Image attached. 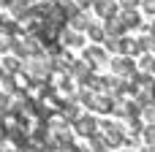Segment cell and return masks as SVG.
Wrapping results in <instances>:
<instances>
[{"label":"cell","instance_id":"obj_19","mask_svg":"<svg viewBox=\"0 0 155 152\" xmlns=\"http://www.w3.org/2000/svg\"><path fill=\"white\" fill-rule=\"evenodd\" d=\"M120 152H134V150H131V147H125V150H120Z\"/></svg>","mask_w":155,"mask_h":152},{"label":"cell","instance_id":"obj_21","mask_svg":"<svg viewBox=\"0 0 155 152\" xmlns=\"http://www.w3.org/2000/svg\"><path fill=\"white\" fill-rule=\"evenodd\" d=\"M153 92H155V87H153Z\"/></svg>","mask_w":155,"mask_h":152},{"label":"cell","instance_id":"obj_12","mask_svg":"<svg viewBox=\"0 0 155 152\" xmlns=\"http://www.w3.org/2000/svg\"><path fill=\"white\" fill-rule=\"evenodd\" d=\"M142 120H144V125H155V101L142 106Z\"/></svg>","mask_w":155,"mask_h":152},{"label":"cell","instance_id":"obj_8","mask_svg":"<svg viewBox=\"0 0 155 152\" xmlns=\"http://www.w3.org/2000/svg\"><path fill=\"white\" fill-rule=\"evenodd\" d=\"M120 54H125V57H142L144 52H142V46H139V38H125L123 35V46H120Z\"/></svg>","mask_w":155,"mask_h":152},{"label":"cell","instance_id":"obj_17","mask_svg":"<svg viewBox=\"0 0 155 152\" xmlns=\"http://www.w3.org/2000/svg\"><path fill=\"white\" fill-rule=\"evenodd\" d=\"M139 152H155V144H144V147H142Z\"/></svg>","mask_w":155,"mask_h":152},{"label":"cell","instance_id":"obj_14","mask_svg":"<svg viewBox=\"0 0 155 152\" xmlns=\"http://www.w3.org/2000/svg\"><path fill=\"white\" fill-rule=\"evenodd\" d=\"M139 8H142L144 14H150V16L155 19V0H142V5H139Z\"/></svg>","mask_w":155,"mask_h":152},{"label":"cell","instance_id":"obj_2","mask_svg":"<svg viewBox=\"0 0 155 152\" xmlns=\"http://www.w3.org/2000/svg\"><path fill=\"white\" fill-rule=\"evenodd\" d=\"M109 68H112V76H120V79H128V82L139 73L136 60L134 57H125V54H114L112 63H109Z\"/></svg>","mask_w":155,"mask_h":152},{"label":"cell","instance_id":"obj_11","mask_svg":"<svg viewBox=\"0 0 155 152\" xmlns=\"http://www.w3.org/2000/svg\"><path fill=\"white\" fill-rule=\"evenodd\" d=\"M120 16H123V22H125V27H128V30L142 24V16H139V11H120Z\"/></svg>","mask_w":155,"mask_h":152},{"label":"cell","instance_id":"obj_10","mask_svg":"<svg viewBox=\"0 0 155 152\" xmlns=\"http://www.w3.org/2000/svg\"><path fill=\"white\" fill-rule=\"evenodd\" d=\"M87 35H90V41H93V44H104V41L109 38V35H106V27H104V24H90Z\"/></svg>","mask_w":155,"mask_h":152},{"label":"cell","instance_id":"obj_7","mask_svg":"<svg viewBox=\"0 0 155 152\" xmlns=\"http://www.w3.org/2000/svg\"><path fill=\"white\" fill-rule=\"evenodd\" d=\"M90 16L84 14V11H74L71 16H68V27H74V30H79V33H87L90 30Z\"/></svg>","mask_w":155,"mask_h":152},{"label":"cell","instance_id":"obj_4","mask_svg":"<svg viewBox=\"0 0 155 152\" xmlns=\"http://www.w3.org/2000/svg\"><path fill=\"white\" fill-rule=\"evenodd\" d=\"M71 128H74V133H76V136H82V139H90V136H95V133H98V128H101V120H95V114L90 112V114H82V117H79V120H76Z\"/></svg>","mask_w":155,"mask_h":152},{"label":"cell","instance_id":"obj_9","mask_svg":"<svg viewBox=\"0 0 155 152\" xmlns=\"http://www.w3.org/2000/svg\"><path fill=\"white\" fill-rule=\"evenodd\" d=\"M136 65H139V71H142V73H150V76H155V54H153V52L142 54Z\"/></svg>","mask_w":155,"mask_h":152},{"label":"cell","instance_id":"obj_13","mask_svg":"<svg viewBox=\"0 0 155 152\" xmlns=\"http://www.w3.org/2000/svg\"><path fill=\"white\" fill-rule=\"evenodd\" d=\"M142 139H144V144H155V125H144Z\"/></svg>","mask_w":155,"mask_h":152},{"label":"cell","instance_id":"obj_16","mask_svg":"<svg viewBox=\"0 0 155 152\" xmlns=\"http://www.w3.org/2000/svg\"><path fill=\"white\" fill-rule=\"evenodd\" d=\"M74 3H76V8L82 11V8H93V3H95V0H74Z\"/></svg>","mask_w":155,"mask_h":152},{"label":"cell","instance_id":"obj_6","mask_svg":"<svg viewBox=\"0 0 155 152\" xmlns=\"http://www.w3.org/2000/svg\"><path fill=\"white\" fill-rule=\"evenodd\" d=\"M93 11H95V16H101V19L106 22V19L117 16L123 8H120V0H95V3H93Z\"/></svg>","mask_w":155,"mask_h":152},{"label":"cell","instance_id":"obj_15","mask_svg":"<svg viewBox=\"0 0 155 152\" xmlns=\"http://www.w3.org/2000/svg\"><path fill=\"white\" fill-rule=\"evenodd\" d=\"M136 5H142V0H120L123 11H136Z\"/></svg>","mask_w":155,"mask_h":152},{"label":"cell","instance_id":"obj_18","mask_svg":"<svg viewBox=\"0 0 155 152\" xmlns=\"http://www.w3.org/2000/svg\"><path fill=\"white\" fill-rule=\"evenodd\" d=\"M150 33H153V44H155V22H153V27H150ZM153 54H155V49H153Z\"/></svg>","mask_w":155,"mask_h":152},{"label":"cell","instance_id":"obj_1","mask_svg":"<svg viewBox=\"0 0 155 152\" xmlns=\"http://www.w3.org/2000/svg\"><path fill=\"white\" fill-rule=\"evenodd\" d=\"M93 114H112L114 112V95L106 90H87L82 87V98H79Z\"/></svg>","mask_w":155,"mask_h":152},{"label":"cell","instance_id":"obj_5","mask_svg":"<svg viewBox=\"0 0 155 152\" xmlns=\"http://www.w3.org/2000/svg\"><path fill=\"white\" fill-rule=\"evenodd\" d=\"M60 46H63V49H84V46H87V38H84V33H79V30L65 27V30H60Z\"/></svg>","mask_w":155,"mask_h":152},{"label":"cell","instance_id":"obj_20","mask_svg":"<svg viewBox=\"0 0 155 152\" xmlns=\"http://www.w3.org/2000/svg\"><path fill=\"white\" fill-rule=\"evenodd\" d=\"M0 3H14V0H0Z\"/></svg>","mask_w":155,"mask_h":152},{"label":"cell","instance_id":"obj_3","mask_svg":"<svg viewBox=\"0 0 155 152\" xmlns=\"http://www.w3.org/2000/svg\"><path fill=\"white\" fill-rule=\"evenodd\" d=\"M82 57H84V60L93 65V71H98V68H104V65H109V63H112L109 49H106L104 44H90V46H84Z\"/></svg>","mask_w":155,"mask_h":152}]
</instances>
